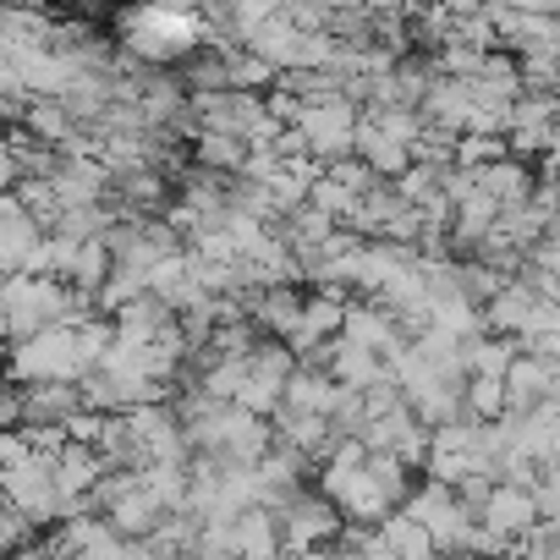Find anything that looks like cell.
<instances>
[{"instance_id": "cell-1", "label": "cell", "mask_w": 560, "mask_h": 560, "mask_svg": "<svg viewBox=\"0 0 560 560\" xmlns=\"http://www.w3.org/2000/svg\"><path fill=\"white\" fill-rule=\"evenodd\" d=\"M121 28V45H127V61H149V67H182L192 61L198 50L214 45V28L203 12H165V7H149V12H121L116 18Z\"/></svg>"}, {"instance_id": "cell-2", "label": "cell", "mask_w": 560, "mask_h": 560, "mask_svg": "<svg viewBox=\"0 0 560 560\" xmlns=\"http://www.w3.org/2000/svg\"><path fill=\"white\" fill-rule=\"evenodd\" d=\"M358 121H363V110H358L352 100H325V105H308V110L298 116V127H292V132L303 138L308 160H314L319 171H330V165L352 160Z\"/></svg>"}, {"instance_id": "cell-3", "label": "cell", "mask_w": 560, "mask_h": 560, "mask_svg": "<svg viewBox=\"0 0 560 560\" xmlns=\"http://www.w3.org/2000/svg\"><path fill=\"white\" fill-rule=\"evenodd\" d=\"M275 516H280V538H287V560H303V555H314V549H330V544H341V533H347L341 511H336L319 489L292 494Z\"/></svg>"}, {"instance_id": "cell-4", "label": "cell", "mask_w": 560, "mask_h": 560, "mask_svg": "<svg viewBox=\"0 0 560 560\" xmlns=\"http://www.w3.org/2000/svg\"><path fill=\"white\" fill-rule=\"evenodd\" d=\"M478 527H483L489 538H500V544L527 538V533L538 527V500H533V489L494 483V489H489V500L478 505Z\"/></svg>"}, {"instance_id": "cell-5", "label": "cell", "mask_w": 560, "mask_h": 560, "mask_svg": "<svg viewBox=\"0 0 560 560\" xmlns=\"http://www.w3.org/2000/svg\"><path fill=\"white\" fill-rule=\"evenodd\" d=\"M231 560H287V538H280V516L269 505H247L231 522Z\"/></svg>"}, {"instance_id": "cell-6", "label": "cell", "mask_w": 560, "mask_h": 560, "mask_svg": "<svg viewBox=\"0 0 560 560\" xmlns=\"http://www.w3.org/2000/svg\"><path fill=\"white\" fill-rule=\"evenodd\" d=\"M352 160H363V165H369V176H374V182H385V187H390V182H401V176L412 171V149H401L396 138H385V132H380L369 116L358 121Z\"/></svg>"}, {"instance_id": "cell-7", "label": "cell", "mask_w": 560, "mask_h": 560, "mask_svg": "<svg viewBox=\"0 0 560 560\" xmlns=\"http://www.w3.org/2000/svg\"><path fill=\"white\" fill-rule=\"evenodd\" d=\"M380 538L396 549V560H440V549H434L429 527H423L418 516H407V511H396V516L380 527Z\"/></svg>"}, {"instance_id": "cell-8", "label": "cell", "mask_w": 560, "mask_h": 560, "mask_svg": "<svg viewBox=\"0 0 560 560\" xmlns=\"http://www.w3.org/2000/svg\"><path fill=\"white\" fill-rule=\"evenodd\" d=\"M23 132H34L39 143H72V132H78V121H72V110L61 105V100H34L28 110H23Z\"/></svg>"}]
</instances>
